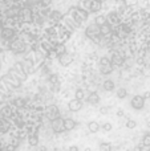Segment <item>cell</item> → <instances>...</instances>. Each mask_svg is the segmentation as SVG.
I'll return each mask as SVG.
<instances>
[{"instance_id":"4","label":"cell","mask_w":150,"mask_h":151,"mask_svg":"<svg viewBox=\"0 0 150 151\" xmlns=\"http://www.w3.org/2000/svg\"><path fill=\"white\" fill-rule=\"evenodd\" d=\"M11 72H12V73L15 74L20 81H25L27 77H28V74H27V72H25V69H24L23 63H21V61H16V63L12 65Z\"/></svg>"},{"instance_id":"37","label":"cell","mask_w":150,"mask_h":151,"mask_svg":"<svg viewBox=\"0 0 150 151\" xmlns=\"http://www.w3.org/2000/svg\"><path fill=\"white\" fill-rule=\"evenodd\" d=\"M117 117H124V110H122V109L117 110Z\"/></svg>"},{"instance_id":"1","label":"cell","mask_w":150,"mask_h":151,"mask_svg":"<svg viewBox=\"0 0 150 151\" xmlns=\"http://www.w3.org/2000/svg\"><path fill=\"white\" fill-rule=\"evenodd\" d=\"M68 16L72 17L73 20H76L77 23H84V21L88 20L89 17V12L85 9H82L81 7H71L68 11Z\"/></svg>"},{"instance_id":"38","label":"cell","mask_w":150,"mask_h":151,"mask_svg":"<svg viewBox=\"0 0 150 151\" xmlns=\"http://www.w3.org/2000/svg\"><path fill=\"white\" fill-rule=\"evenodd\" d=\"M68 151H79V147H77V146H71L68 149Z\"/></svg>"},{"instance_id":"31","label":"cell","mask_w":150,"mask_h":151,"mask_svg":"<svg viewBox=\"0 0 150 151\" xmlns=\"http://www.w3.org/2000/svg\"><path fill=\"white\" fill-rule=\"evenodd\" d=\"M142 145H144L145 147H150V131H149V133H146L145 135H144Z\"/></svg>"},{"instance_id":"40","label":"cell","mask_w":150,"mask_h":151,"mask_svg":"<svg viewBox=\"0 0 150 151\" xmlns=\"http://www.w3.org/2000/svg\"><path fill=\"white\" fill-rule=\"evenodd\" d=\"M117 1H118V3H125L126 0H117Z\"/></svg>"},{"instance_id":"6","label":"cell","mask_w":150,"mask_h":151,"mask_svg":"<svg viewBox=\"0 0 150 151\" xmlns=\"http://www.w3.org/2000/svg\"><path fill=\"white\" fill-rule=\"evenodd\" d=\"M63 23H64V28H65L68 32H71V33L76 32L77 29H79V27L81 25L80 23H77L76 20H73V19L69 17V16H65V17H63Z\"/></svg>"},{"instance_id":"18","label":"cell","mask_w":150,"mask_h":151,"mask_svg":"<svg viewBox=\"0 0 150 151\" xmlns=\"http://www.w3.org/2000/svg\"><path fill=\"white\" fill-rule=\"evenodd\" d=\"M102 9V1L101 0H93L92 4H90V8H89V12L90 13H97Z\"/></svg>"},{"instance_id":"3","label":"cell","mask_w":150,"mask_h":151,"mask_svg":"<svg viewBox=\"0 0 150 151\" xmlns=\"http://www.w3.org/2000/svg\"><path fill=\"white\" fill-rule=\"evenodd\" d=\"M98 69H100L101 74H110L113 72V65L110 63V58H108L106 56L101 57L98 60Z\"/></svg>"},{"instance_id":"15","label":"cell","mask_w":150,"mask_h":151,"mask_svg":"<svg viewBox=\"0 0 150 151\" xmlns=\"http://www.w3.org/2000/svg\"><path fill=\"white\" fill-rule=\"evenodd\" d=\"M15 35H16V32H15V29L13 28H3L1 29V37L4 40H12L13 37H15Z\"/></svg>"},{"instance_id":"30","label":"cell","mask_w":150,"mask_h":151,"mask_svg":"<svg viewBox=\"0 0 150 151\" xmlns=\"http://www.w3.org/2000/svg\"><path fill=\"white\" fill-rule=\"evenodd\" d=\"M1 114L4 115V117H11V115H12V109H11L9 106H4L1 109Z\"/></svg>"},{"instance_id":"10","label":"cell","mask_w":150,"mask_h":151,"mask_svg":"<svg viewBox=\"0 0 150 151\" xmlns=\"http://www.w3.org/2000/svg\"><path fill=\"white\" fill-rule=\"evenodd\" d=\"M57 58H58V63H60L63 66H69L72 63H73V55H71V53H68V52L60 55Z\"/></svg>"},{"instance_id":"41","label":"cell","mask_w":150,"mask_h":151,"mask_svg":"<svg viewBox=\"0 0 150 151\" xmlns=\"http://www.w3.org/2000/svg\"><path fill=\"white\" fill-rule=\"evenodd\" d=\"M84 151H90V149H89V147H88V149H85Z\"/></svg>"},{"instance_id":"35","label":"cell","mask_w":150,"mask_h":151,"mask_svg":"<svg viewBox=\"0 0 150 151\" xmlns=\"http://www.w3.org/2000/svg\"><path fill=\"white\" fill-rule=\"evenodd\" d=\"M50 85V91L52 93H57L60 90V82H55V83H49Z\"/></svg>"},{"instance_id":"34","label":"cell","mask_w":150,"mask_h":151,"mask_svg":"<svg viewBox=\"0 0 150 151\" xmlns=\"http://www.w3.org/2000/svg\"><path fill=\"white\" fill-rule=\"evenodd\" d=\"M15 106H17V107H21V106H24V104H25V101H24L23 98H15L13 99V102H12Z\"/></svg>"},{"instance_id":"25","label":"cell","mask_w":150,"mask_h":151,"mask_svg":"<svg viewBox=\"0 0 150 151\" xmlns=\"http://www.w3.org/2000/svg\"><path fill=\"white\" fill-rule=\"evenodd\" d=\"M87 97V94H85V90L84 89H77L76 91H74V98L79 99V101L82 102V99Z\"/></svg>"},{"instance_id":"11","label":"cell","mask_w":150,"mask_h":151,"mask_svg":"<svg viewBox=\"0 0 150 151\" xmlns=\"http://www.w3.org/2000/svg\"><path fill=\"white\" fill-rule=\"evenodd\" d=\"M45 114H47V117L49 118L50 121L56 119V118H58V115H60V111H58V107L55 106V105H50V106L47 107V110H45Z\"/></svg>"},{"instance_id":"24","label":"cell","mask_w":150,"mask_h":151,"mask_svg":"<svg viewBox=\"0 0 150 151\" xmlns=\"http://www.w3.org/2000/svg\"><path fill=\"white\" fill-rule=\"evenodd\" d=\"M108 21H106V16L105 15H97L94 17V24L98 27H102L104 24H106Z\"/></svg>"},{"instance_id":"28","label":"cell","mask_w":150,"mask_h":151,"mask_svg":"<svg viewBox=\"0 0 150 151\" xmlns=\"http://www.w3.org/2000/svg\"><path fill=\"white\" fill-rule=\"evenodd\" d=\"M28 142L31 146H37V143H39V138H37L36 134H31V135L28 137Z\"/></svg>"},{"instance_id":"26","label":"cell","mask_w":150,"mask_h":151,"mask_svg":"<svg viewBox=\"0 0 150 151\" xmlns=\"http://www.w3.org/2000/svg\"><path fill=\"white\" fill-rule=\"evenodd\" d=\"M116 96H117V98H118V99H124V98H126V96H128V90H126L125 88H118V90H117Z\"/></svg>"},{"instance_id":"22","label":"cell","mask_w":150,"mask_h":151,"mask_svg":"<svg viewBox=\"0 0 150 151\" xmlns=\"http://www.w3.org/2000/svg\"><path fill=\"white\" fill-rule=\"evenodd\" d=\"M102 88H104V90H106V91H113L114 89H116V83L112 80H105L102 82Z\"/></svg>"},{"instance_id":"5","label":"cell","mask_w":150,"mask_h":151,"mask_svg":"<svg viewBox=\"0 0 150 151\" xmlns=\"http://www.w3.org/2000/svg\"><path fill=\"white\" fill-rule=\"evenodd\" d=\"M3 81H4V82L7 83L8 86H11L12 89L20 88V86H21V81L19 80V78L12 73V72H8L7 74H4V77H3Z\"/></svg>"},{"instance_id":"9","label":"cell","mask_w":150,"mask_h":151,"mask_svg":"<svg viewBox=\"0 0 150 151\" xmlns=\"http://www.w3.org/2000/svg\"><path fill=\"white\" fill-rule=\"evenodd\" d=\"M63 17H64V15L58 9H52L49 12V15H48L49 21L50 23H53V24H58L60 21H63Z\"/></svg>"},{"instance_id":"42","label":"cell","mask_w":150,"mask_h":151,"mask_svg":"<svg viewBox=\"0 0 150 151\" xmlns=\"http://www.w3.org/2000/svg\"><path fill=\"white\" fill-rule=\"evenodd\" d=\"M0 70H1V63H0Z\"/></svg>"},{"instance_id":"20","label":"cell","mask_w":150,"mask_h":151,"mask_svg":"<svg viewBox=\"0 0 150 151\" xmlns=\"http://www.w3.org/2000/svg\"><path fill=\"white\" fill-rule=\"evenodd\" d=\"M87 101H88V104L89 105H93V106H94V105H97L98 102H100V96H98L96 91H92V93L88 96Z\"/></svg>"},{"instance_id":"16","label":"cell","mask_w":150,"mask_h":151,"mask_svg":"<svg viewBox=\"0 0 150 151\" xmlns=\"http://www.w3.org/2000/svg\"><path fill=\"white\" fill-rule=\"evenodd\" d=\"M63 127H64V130H66V131L73 130V129L76 127V121H74L73 118H65V119H63Z\"/></svg>"},{"instance_id":"19","label":"cell","mask_w":150,"mask_h":151,"mask_svg":"<svg viewBox=\"0 0 150 151\" xmlns=\"http://www.w3.org/2000/svg\"><path fill=\"white\" fill-rule=\"evenodd\" d=\"M52 52H55V55H57V57L60 55H63V53L66 52V48H65V44L64 42H56L55 45H53V50Z\"/></svg>"},{"instance_id":"43","label":"cell","mask_w":150,"mask_h":151,"mask_svg":"<svg viewBox=\"0 0 150 151\" xmlns=\"http://www.w3.org/2000/svg\"><path fill=\"white\" fill-rule=\"evenodd\" d=\"M0 82H1V81H0Z\"/></svg>"},{"instance_id":"23","label":"cell","mask_w":150,"mask_h":151,"mask_svg":"<svg viewBox=\"0 0 150 151\" xmlns=\"http://www.w3.org/2000/svg\"><path fill=\"white\" fill-rule=\"evenodd\" d=\"M100 129H101L100 123L96 122V121H90V122L88 123V130H89V133H97Z\"/></svg>"},{"instance_id":"39","label":"cell","mask_w":150,"mask_h":151,"mask_svg":"<svg viewBox=\"0 0 150 151\" xmlns=\"http://www.w3.org/2000/svg\"><path fill=\"white\" fill-rule=\"evenodd\" d=\"M142 97H144V98H145V99H146V98H150V91H146V93L144 94Z\"/></svg>"},{"instance_id":"12","label":"cell","mask_w":150,"mask_h":151,"mask_svg":"<svg viewBox=\"0 0 150 151\" xmlns=\"http://www.w3.org/2000/svg\"><path fill=\"white\" fill-rule=\"evenodd\" d=\"M120 16L117 11H110V12L106 15V21H108L110 25H116V24L120 23Z\"/></svg>"},{"instance_id":"2","label":"cell","mask_w":150,"mask_h":151,"mask_svg":"<svg viewBox=\"0 0 150 151\" xmlns=\"http://www.w3.org/2000/svg\"><path fill=\"white\" fill-rule=\"evenodd\" d=\"M85 35H87L89 39H92L94 42H98L100 41V37H101V33H100V27L96 25L94 23L93 24H89L85 29Z\"/></svg>"},{"instance_id":"36","label":"cell","mask_w":150,"mask_h":151,"mask_svg":"<svg viewBox=\"0 0 150 151\" xmlns=\"http://www.w3.org/2000/svg\"><path fill=\"white\" fill-rule=\"evenodd\" d=\"M100 113H101L102 115L108 114V113H109V107H108V106H101V107H100Z\"/></svg>"},{"instance_id":"7","label":"cell","mask_w":150,"mask_h":151,"mask_svg":"<svg viewBox=\"0 0 150 151\" xmlns=\"http://www.w3.org/2000/svg\"><path fill=\"white\" fill-rule=\"evenodd\" d=\"M130 105H132L133 109L141 110V109H144V106H145V98H144L142 96H140V94H137V96H134L132 98Z\"/></svg>"},{"instance_id":"32","label":"cell","mask_w":150,"mask_h":151,"mask_svg":"<svg viewBox=\"0 0 150 151\" xmlns=\"http://www.w3.org/2000/svg\"><path fill=\"white\" fill-rule=\"evenodd\" d=\"M125 126H126L128 129H130V130H132V129H136V126H137V122H136L134 119H128L126 122H125Z\"/></svg>"},{"instance_id":"21","label":"cell","mask_w":150,"mask_h":151,"mask_svg":"<svg viewBox=\"0 0 150 151\" xmlns=\"http://www.w3.org/2000/svg\"><path fill=\"white\" fill-rule=\"evenodd\" d=\"M52 127L55 131H57V133H61V131H64V127H63V119H60V118H56V119L52 121Z\"/></svg>"},{"instance_id":"29","label":"cell","mask_w":150,"mask_h":151,"mask_svg":"<svg viewBox=\"0 0 150 151\" xmlns=\"http://www.w3.org/2000/svg\"><path fill=\"white\" fill-rule=\"evenodd\" d=\"M100 151H112V145L109 143V142H101Z\"/></svg>"},{"instance_id":"13","label":"cell","mask_w":150,"mask_h":151,"mask_svg":"<svg viewBox=\"0 0 150 151\" xmlns=\"http://www.w3.org/2000/svg\"><path fill=\"white\" fill-rule=\"evenodd\" d=\"M81 107H82V102L79 101V99H76V98L71 99L68 104V109L71 110V111H80Z\"/></svg>"},{"instance_id":"27","label":"cell","mask_w":150,"mask_h":151,"mask_svg":"<svg viewBox=\"0 0 150 151\" xmlns=\"http://www.w3.org/2000/svg\"><path fill=\"white\" fill-rule=\"evenodd\" d=\"M93 0H80V5L79 7H81L82 9L88 11L89 12V8H90V4H92Z\"/></svg>"},{"instance_id":"8","label":"cell","mask_w":150,"mask_h":151,"mask_svg":"<svg viewBox=\"0 0 150 151\" xmlns=\"http://www.w3.org/2000/svg\"><path fill=\"white\" fill-rule=\"evenodd\" d=\"M19 15L23 19V23H31V21H33V12H32V9L28 7L19 11Z\"/></svg>"},{"instance_id":"14","label":"cell","mask_w":150,"mask_h":151,"mask_svg":"<svg viewBox=\"0 0 150 151\" xmlns=\"http://www.w3.org/2000/svg\"><path fill=\"white\" fill-rule=\"evenodd\" d=\"M23 63V66L24 69H25L27 74H32L35 72V63L33 60H31V58H25L24 61H21Z\"/></svg>"},{"instance_id":"33","label":"cell","mask_w":150,"mask_h":151,"mask_svg":"<svg viewBox=\"0 0 150 151\" xmlns=\"http://www.w3.org/2000/svg\"><path fill=\"white\" fill-rule=\"evenodd\" d=\"M101 129H102L105 133H109V131H112V129H113V126H112L110 122H105L102 123V126H101Z\"/></svg>"},{"instance_id":"17","label":"cell","mask_w":150,"mask_h":151,"mask_svg":"<svg viewBox=\"0 0 150 151\" xmlns=\"http://www.w3.org/2000/svg\"><path fill=\"white\" fill-rule=\"evenodd\" d=\"M110 63L113 66L122 65V64H124V56H122L121 53H113V56H112V58H110Z\"/></svg>"}]
</instances>
